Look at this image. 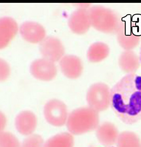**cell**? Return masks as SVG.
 Listing matches in <instances>:
<instances>
[{"mask_svg": "<svg viewBox=\"0 0 141 147\" xmlns=\"http://www.w3.org/2000/svg\"><path fill=\"white\" fill-rule=\"evenodd\" d=\"M30 69L34 78L44 81L51 80L57 74L54 62L44 58L34 61L31 65Z\"/></svg>", "mask_w": 141, "mask_h": 147, "instance_id": "5", "label": "cell"}, {"mask_svg": "<svg viewBox=\"0 0 141 147\" xmlns=\"http://www.w3.org/2000/svg\"><path fill=\"white\" fill-rule=\"evenodd\" d=\"M117 147H141V142L137 134L130 131H125L120 134Z\"/></svg>", "mask_w": 141, "mask_h": 147, "instance_id": "14", "label": "cell"}, {"mask_svg": "<svg viewBox=\"0 0 141 147\" xmlns=\"http://www.w3.org/2000/svg\"><path fill=\"white\" fill-rule=\"evenodd\" d=\"M17 24L11 18L5 17L0 20V47H5L15 35Z\"/></svg>", "mask_w": 141, "mask_h": 147, "instance_id": "11", "label": "cell"}, {"mask_svg": "<svg viewBox=\"0 0 141 147\" xmlns=\"http://www.w3.org/2000/svg\"><path fill=\"white\" fill-rule=\"evenodd\" d=\"M111 106L123 123L132 125L141 120V76L126 74L110 91Z\"/></svg>", "mask_w": 141, "mask_h": 147, "instance_id": "1", "label": "cell"}, {"mask_svg": "<svg viewBox=\"0 0 141 147\" xmlns=\"http://www.w3.org/2000/svg\"><path fill=\"white\" fill-rule=\"evenodd\" d=\"M119 135L116 126L110 122L103 123L96 129V136L98 141L105 147H112L116 144Z\"/></svg>", "mask_w": 141, "mask_h": 147, "instance_id": "7", "label": "cell"}, {"mask_svg": "<svg viewBox=\"0 0 141 147\" xmlns=\"http://www.w3.org/2000/svg\"><path fill=\"white\" fill-rule=\"evenodd\" d=\"M139 60L141 64V45L140 47V52H139Z\"/></svg>", "mask_w": 141, "mask_h": 147, "instance_id": "18", "label": "cell"}, {"mask_svg": "<svg viewBox=\"0 0 141 147\" xmlns=\"http://www.w3.org/2000/svg\"><path fill=\"white\" fill-rule=\"evenodd\" d=\"M85 13L84 10L78 9L73 12L69 20L70 29L75 33L81 34L85 29Z\"/></svg>", "mask_w": 141, "mask_h": 147, "instance_id": "13", "label": "cell"}, {"mask_svg": "<svg viewBox=\"0 0 141 147\" xmlns=\"http://www.w3.org/2000/svg\"></svg>", "mask_w": 141, "mask_h": 147, "instance_id": "20", "label": "cell"}, {"mask_svg": "<svg viewBox=\"0 0 141 147\" xmlns=\"http://www.w3.org/2000/svg\"><path fill=\"white\" fill-rule=\"evenodd\" d=\"M0 78L1 80H4L8 78L10 69L8 65L4 61H1V70H0Z\"/></svg>", "mask_w": 141, "mask_h": 147, "instance_id": "17", "label": "cell"}, {"mask_svg": "<svg viewBox=\"0 0 141 147\" xmlns=\"http://www.w3.org/2000/svg\"><path fill=\"white\" fill-rule=\"evenodd\" d=\"M20 32L23 38L29 42H41L45 38V30L41 25L35 22L23 23L20 27Z\"/></svg>", "mask_w": 141, "mask_h": 147, "instance_id": "9", "label": "cell"}, {"mask_svg": "<svg viewBox=\"0 0 141 147\" xmlns=\"http://www.w3.org/2000/svg\"><path fill=\"white\" fill-rule=\"evenodd\" d=\"M74 138L71 134L63 133L51 138L44 144L43 147H73Z\"/></svg>", "mask_w": 141, "mask_h": 147, "instance_id": "12", "label": "cell"}, {"mask_svg": "<svg viewBox=\"0 0 141 147\" xmlns=\"http://www.w3.org/2000/svg\"><path fill=\"white\" fill-rule=\"evenodd\" d=\"M99 123V112L90 107L77 109L69 114L66 124L71 134L79 135L96 130Z\"/></svg>", "mask_w": 141, "mask_h": 147, "instance_id": "2", "label": "cell"}, {"mask_svg": "<svg viewBox=\"0 0 141 147\" xmlns=\"http://www.w3.org/2000/svg\"><path fill=\"white\" fill-rule=\"evenodd\" d=\"M43 113L48 123L55 127L66 124L69 114L66 106L63 101L53 99L46 103Z\"/></svg>", "mask_w": 141, "mask_h": 147, "instance_id": "4", "label": "cell"}, {"mask_svg": "<svg viewBox=\"0 0 141 147\" xmlns=\"http://www.w3.org/2000/svg\"><path fill=\"white\" fill-rule=\"evenodd\" d=\"M40 51L43 58L55 62L61 60L64 53L62 43L57 38L48 37L41 42Z\"/></svg>", "mask_w": 141, "mask_h": 147, "instance_id": "6", "label": "cell"}, {"mask_svg": "<svg viewBox=\"0 0 141 147\" xmlns=\"http://www.w3.org/2000/svg\"><path fill=\"white\" fill-rule=\"evenodd\" d=\"M114 147L112 146V147Z\"/></svg>", "mask_w": 141, "mask_h": 147, "instance_id": "19", "label": "cell"}, {"mask_svg": "<svg viewBox=\"0 0 141 147\" xmlns=\"http://www.w3.org/2000/svg\"><path fill=\"white\" fill-rule=\"evenodd\" d=\"M19 140L11 133L2 132L0 134V147H20Z\"/></svg>", "mask_w": 141, "mask_h": 147, "instance_id": "15", "label": "cell"}, {"mask_svg": "<svg viewBox=\"0 0 141 147\" xmlns=\"http://www.w3.org/2000/svg\"><path fill=\"white\" fill-rule=\"evenodd\" d=\"M111 89L95 84L89 89L87 101L89 107L98 112L106 111L111 106Z\"/></svg>", "mask_w": 141, "mask_h": 147, "instance_id": "3", "label": "cell"}, {"mask_svg": "<svg viewBox=\"0 0 141 147\" xmlns=\"http://www.w3.org/2000/svg\"><path fill=\"white\" fill-rule=\"evenodd\" d=\"M60 66L64 75L70 79L78 78L82 71L80 59L76 56L67 55L63 57L60 61Z\"/></svg>", "mask_w": 141, "mask_h": 147, "instance_id": "10", "label": "cell"}, {"mask_svg": "<svg viewBox=\"0 0 141 147\" xmlns=\"http://www.w3.org/2000/svg\"><path fill=\"white\" fill-rule=\"evenodd\" d=\"M44 144L41 136L32 134L29 136L23 141L20 147H43Z\"/></svg>", "mask_w": 141, "mask_h": 147, "instance_id": "16", "label": "cell"}, {"mask_svg": "<svg viewBox=\"0 0 141 147\" xmlns=\"http://www.w3.org/2000/svg\"><path fill=\"white\" fill-rule=\"evenodd\" d=\"M37 118L31 111H25L17 115L15 119V126L17 131L24 136L32 135L37 126Z\"/></svg>", "mask_w": 141, "mask_h": 147, "instance_id": "8", "label": "cell"}]
</instances>
